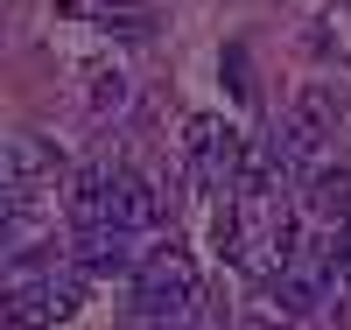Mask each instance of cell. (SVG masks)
<instances>
[{
	"label": "cell",
	"mask_w": 351,
	"mask_h": 330,
	"mask_svg": "<svg viewBox=\"0 0 351 330\" xmlns=\"http://www.w3.org/2000/svg\"><path fill=\"white\" fill-rule=\"evenodd\" d=\"M295 119H302V127H316V134H330L337 119H344V99L330 92V84H309V92L295 99Z\"/></svg>",
	"instance_id": "8"
},
{
	"label": "cell",
	"mask_w": 351,
	"mask_h": 330,
	"mask_svg": "<svg viewBox=\"0 0 351 330\" xmlns=\"http://www.w3.org/2000/svg\"><path fill=\"white\" fill-rule=\"evenodd\" d=\"M112 190H120V169H106V162L77 169V176H71V190H64V211H71V225H77V232H99V225H112Z\"/></svg>",
	"instance_id": "4"
},
{
	"label": "cell",
	"mask_w": 351,
	"mask_h": 330,
	"mask_svg": "<svg viewBox=\"0 0 351 330\" xmlns=\"http://www.w3.org/2000/svg\"><path fill=\"white\" fill-rule=\"evenodd\" d=\"M56 176H64V155L49 141H36V134L8 141V197H43V190H56Z\"/></svg>",
	"instance_id": "3"
},
{
	"label": "cell",
	"mask_w": 351,
	"mask_h": 330,
	"mask_svg": "<svg viewBox=\"0 0 351 330\" xmlns=\"http://www.w3.org/2000/svg\"><path fill=\"white\" fill-rule=\"evenodd\" d=\"M302 197H309V211L316 218H351V169H330V162H316L309 176H302Z\"/></svg>",
	"instance_id": "7"
},
{
	"label": "cell",
	"mask_w": 351,
	"mask_h": 330,
	"mask_svg": "<svg viewBox=\"0 0 351 330\" xmlns=\"http://www.w3.org/2000/svg\"><path fill=\"white\" fill-rule=\"evenodd\" d=\"M253 330H274V323H253Z\"/></svg>",
	"instance_id": "11"
},
{
	"label": "cell",
	"mask_w": 351,
	"mask_h": 330,
	"mask_svg": "<svg viewBox=\"0 0 351 330\" xmlns=\"http://www.w3.org/2000/svg\"><path fill=\"white\" fill-rule=\"evenodd\" d=\"M169 218V204H162V190L148 183V176H134V169H120V190H112V225H127V232H155Z\"/></svg>",
	"instance_id": "5"
},
{
	"label": "cell",
	"mask_w": 351,
	"mask_h": 330,
	"mask_svg": "<svg viewBox=\"0 0 351 330\" xmlns=\"http://www.w3.org/2000/svg\"><path fill=\"white\" fill-rule=\"evenodd\" d=\"M134 295H141V316H155V323H183L197 309V260L183 246H155L148 260H141V274H134Z\"/></svg>",
	"instance_id": "1"
},
{
	"label": "cell",
	"mask_w": 351,
	"mask_h": 330,
	"mask_svg": "<svg viewBox=\"0 0 351 330\" xmlns=\"http://www.w3.org/2000/svg\"><path fill=\"white\" fill-rule=\"evenodd\" d=\"M183 141H190V169L204 176V183H225L232 190V176H239V162H246L239 127H225L218 113H197L190 127H183Z\"/></svg>",
	"instance_id": "2"
},
{
	"label": "cell",
	"mask_w": 351,
	"mask_h": 330,
	"mask_svg": "<svg viewBox=\"0 0 351 330\" xmlns=\"http://www.w3.org/2000/svg\"><path fill=\"white\" fill-rule=\"evenodd\" d=\"M120 99H127V78H120V71H99V78H92V113H112Z\"/></svg>",
	"instance_id": "9"
},
{
	"label": "cell",
	"mask_w": 351,
	"mask_h": 330,
	"mask_svg": "<svg viewBox=\"0 0 351 330\" xmlns=\"http://www.w3.org/2000/svg\"><path fill=\"white\" fill-rule=\"evenodd\" d=\"M99 21H106V28H120V36H148V21H141V8H106Z\"/></svg>",
	"instance_id": "10"
},
{
	"label": "cell",
	"mask_w": 351,
	"mask_h": 330,
	"mask_svg": "<svg viewBox=\"0 0 351 330\" xmlns=\"http://www.w3.org/2000/svg\"><path fill=\"white\" fill-rule=\"evenodd\" d=\"M127 225H99V232H84L77 239V274H127V260H134V246H127Z\"/></svg>",
	"instance_id": "6"
}]
</instances>
